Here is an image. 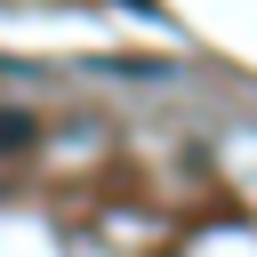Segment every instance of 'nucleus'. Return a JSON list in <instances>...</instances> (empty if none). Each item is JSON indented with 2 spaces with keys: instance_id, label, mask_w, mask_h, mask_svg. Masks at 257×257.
<instances>
[{
  "instance_id": "2",
  "label": "nucleus",
  "mask_w": 257,
  "mask_h": 257,
  "mask_svg": "<svg viewBox=\"0 0 257 257\" xmlns=\"http://www.w3.org/2000/svg\"><path fill=\"white\" fill-rule=\"evenodd\" d=\"M128 8H153V0H128Z\"/></svg>"
},
{
  "instance_id": "1",
  "label": "nucleus",
  "mask_w": 257,
  "mask_h": 257,
  "mask_svg": "<svg viewBox=\"0 0 257 257\" xmlns=\"http://www.w3.org/2000/svg\"><path fill=\"white\" fill-rule=\"evenodd\" d=\"M16 145H32V120L24 112H0V153H16Z\"/></svg>"
}]
</instances>
